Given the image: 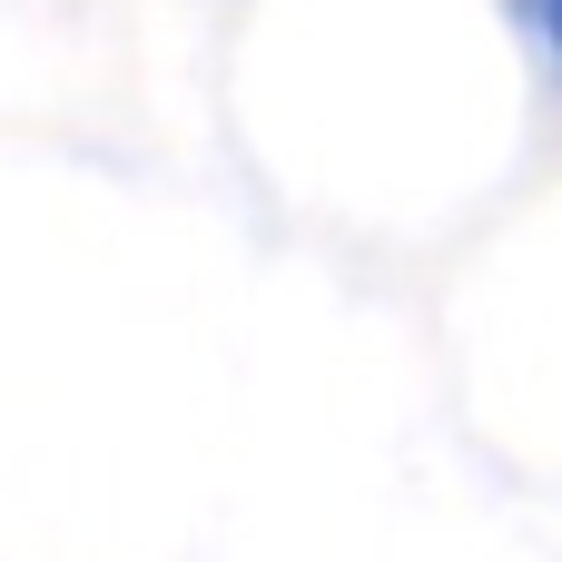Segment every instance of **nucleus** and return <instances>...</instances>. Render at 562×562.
Segmentation results:
<instances>
[{
    "instance_id": "1",
    "label": "nucleus",
    "mask_w": 562,
    "mask_h": 562,
    "mask_svg": "<svg viewBox=\"0 0 562 562\" xmlns=\"http://www.w3.org/2000/svg\"><path fill=\"white\" fill-rule=\"evenodd\" d=\"M533 20H543V40L562 49V0H533Z\"/></svg>"
}]
</instances>
